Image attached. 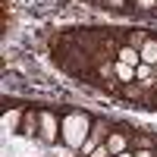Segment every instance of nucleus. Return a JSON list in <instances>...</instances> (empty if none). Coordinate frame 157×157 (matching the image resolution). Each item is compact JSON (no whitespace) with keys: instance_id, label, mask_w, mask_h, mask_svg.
Listing matches in <instances>:
<instances>
[{"instance_id":"f257e3e1","label":"nucleus","mask_w":157,"mask_h":157,"mask_svg":"<svg viewBox=\"0 0 157 157\" xmlns=\"http://www.w3.org/2000/svg\"><path fill=\"white\" fill-rule=\"evenodd\" d=\"M88 116L85 113H69L66 116V126H63V138H66L69 148H82L85 145V129H88Z\"/></svg>"},{"instance_id":"2eb2a0df","label":"nucleus","mask_w":157,"mask_h":157,"mask_svg":"<svg viewBox=\"0 0 157 157\" xmlns=\"http://www.w3.org/2000/svg\"><path fill=\"white\" fill-rule=\"evenodd\" d=\"M107 3H110V6H123V0H107Z\"/></svg>"},{"instance_id":"9d476101","label":"nucleus","mask_w":157,"mask_h":157,"mask_svg":"<svg viewBox=\"0 0 157 157\" xmlns=\"http://www.w3.org/2000/svg\"><path fill=\"white\" fill-rule=\"evenodd\" d=\"M135 3H138V10H145V13H148V10L157 6V0H135Z\"/></svg>"},{"instance_id":"4468645a","label":"nucleus","mask_w":157,"mask_h":157,"mask_svg":"<svg viewBox=\"0 0 157 157\" xmlns=\"http://www.w3.org/2000/svg\"><path fill=\"white\" fill-rule=\"evenodd\" d=\"M135 157H154V151H138Z\"/></svg>"},{"instance_id":"0eeeda50","label":"nucleus","mask_w":157,"mask_h":157,"mask_svg":"<svg viewBox=\"0 0 157 157\" xmlns=\"http://www.w3.org/2000/svg\"><path fill=\"white\" fill-rule=\"evenodd\" d=\"M113 72H116L120 82H132V78H135V66H129V63H116Z\"/></svg>"},{"instance_id":"7ed1b4c3","label":"nucleus","mask_w":157,"mask_h":157,"mask_svg":"<svg viewBox=\"0 0 157 157\" xmlns=\"http://www.w3.org/2000/svg\"><path fill=\"white\" fill-rule=\"evenodd\" d=\"M38 135H41V141H47V145H54V141H57V120H54V113H41V132H38Z\"/></svg>"},{"instance_id":"39448f33","label":"nucleus","mask_w":157,"mask_h":157,"mask_svg":"<svg viewBox=\"0 0 157 157\" xmlns=\"http://www.w3.org/2000/svg\"><path fill=\"white\" fill-rule=\"evenodd\" d=\"M138 54H141V63H148V66H157V41H145V47H141Z\"/></svg>"},{"instance_id":"1a4fd4ad","label":"nucleus","mask_w":157,"mask_h":157,"mask_svg":"<svg viewBox=\"0 0 157 157\" xmlns=\"http://www.w3.org/2000/svg\"><path fill=\"white\" fill-rule=\"evenodd\" d=\"M145 41H148V38L141 35V32H132V35H129V47H135V50L145 47Z\"/></svg>"},{"instance_id":"f3484780","label":"nucleus","mask_w":157,"mask_h":157,"mask_svg":"<svg viewBox=\"0 0 157 157\" xmlns=\"http://www.w3.org/2000/svg\"><path fill=\"white\" fill-rule=\"evenodd\" d=\"M116 157H135V154H126V151H123V154H116Z\"/></svg>"},{"instance_id":"ddd939ff","label":"nucleus","mask_w":157,"mask_h":157,"mask_svg":"<svg viewBox=\"0 0 157 157\" xmlns=\"http://www.w3.org/2000/svg\"><path fill=\"white\" fill-rule=\"evenodd\" d=\"M101 75H116V72H113V66H110V63H104V66H101Z\"/></svg>"},{"instance_id":"20e7f679","label":"nucleus","mask_w":157,"mask_h":157,"mask_svg":"<svg viewBox=\"0 0 157 157\" xmlns=\"http://www.w3.org/2000/svg\"><path fill=\"white\" fill-rule=\"evenodd\" d=\"M104 145H107V151L116 157V154H123V151H126V135H123V132H110Z\"/></svg>"},{"instance_id":"6e6552de","label":"nucleus","mask_w":157,"mask_h":157,"mask_svg":"<svg viewBox=\"0 0 157 157\" xmlns=\"http://www.w3.org/2000/svg\"><path fill=\"white\" fill-rule=\"evenodd\" d=\"M151 75H154V66H148V63H138V66H135V78H138V82H151Z\"/></svg>"},{"instance_id":"dca6fc26","label":"nucleus","mask_w":157,"mask_h":157,"mask_svg":"<svg viewBox=\"0 0 157 157\" xmlns=\"http://www.w3.org/2000/svg\"><path fill=\"white\" fill-rule=\"evenodd\" d=\"M151 82H154V85H157V66H154V75H151Z\"/></svg>"},{"instance_id":"9b49d317","label":"nucleus","mask_w":157,"mask_h":157,"mask_svg":"<svg viewBox=\"0 0 157 157\" xmlns=\"http://www.w3.org/2000/svg\"><path fill=\"white\" fill-rule=\"evenodd\" d=\"M16 116H19V113H6V116H3V126L13 129V126H16Z\"/></svg>"},{"instance_id":"f8f14e48","label":"nucleus","mask_w":157,"mask_h":157,"mask_svg":"<svg viewBox=\"0 0 157 157\" xmlns=\"http://www.w3.org/2000/svg\"><path fill=\"white\" fill-rule=\"evenodd\" d=\"M91 157H113V154L107 151V145H101V148H94V154H91Z\"/></svg>"},{"instance_id":"f03ea898","label":"nucleus","mask_w":157,"mask_h":157,"mask_svg":"<svg viewBox=\"0 0 157 157\" xmlns=\"http://www.w3.org/2000/svg\"><path fill=\"white\" fill-rule=\"evenodd\" d=\"M107 135H110V132H107V123H101V120H98L94 129H91V135L85 138V145H82V154L91 157V154H94V148H101V141H107Z\"/></svg>"},{"instance_id":"423d86ee","label":"nucleus","mask_w":157,"mask_h":157,"mask_svg":"<svg viewBox=\"0 0 157 157\" xmlns=\"http://www.w3.org/2000/svg\"><path fill=\"white\" fill-rule=\"evenodd\" d=\"M120 63H129V66H138V63H141V54H138L135 47H129V44H126V47L120 50Z\"/></svg>"}]
</instances>
